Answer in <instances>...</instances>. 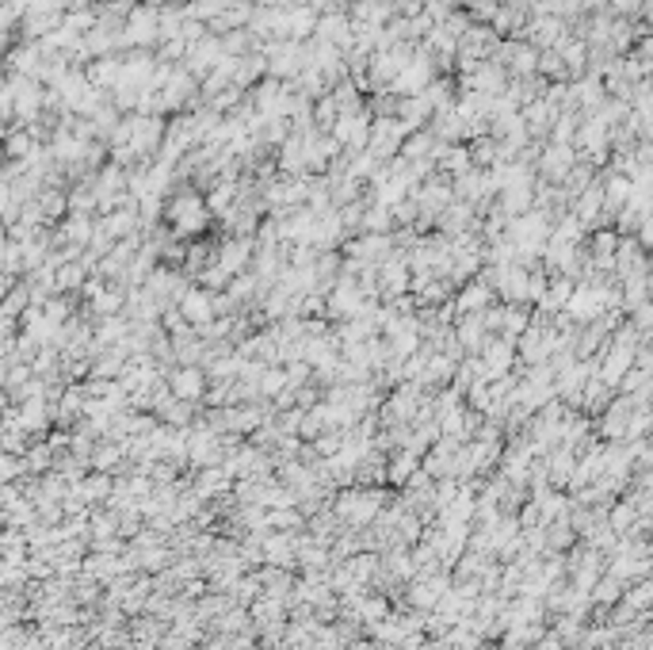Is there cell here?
<instances>
[{
    "label": "cell",
    "mask_w": 653,
    "mask_h": 650,
    "mask_svg": "<svg viewBox=\"0 0 653 650\" xmlns=\"http://www.w3.org/2000/svg\"><path fill=\"white\" fill-rule=\"evenodd\" d=\"M165 226L172 229V238L180 241H195V238H207L214 229V214L207 211V199L195 188H176L165 199Z\"/></svg>",
    "instance_id": "cell-1"
},
{
    "label": "cell",
    "mask_w": 653,
    "mask_h": 650,
    "mask_svg": "<svg viewBox=\"0 0 653 650\" xmlns=\"http://www.w3.org/2000/svg\"><path fill=\"white\" fill-rule=\"evenodd\" d=\"M409 138V130H405L401 119H371V134H367V154L375 161H393L401 154V142Z\"/></svg>",
    "instance_id": "cell-2"
},
{
    "label": "cell",
    "mask_w": 653,
    "mask_h": 650,
    "mask_svg": "<svg viewBox=\"0 0 653 650\" xmlns=\"http://www.w3.org/2000/svg\"><path fill=\"white\" fill-rule=\"evenodd\" d=\"M532 165H535V176H539V180L562 184L566 172L577 165V150H574V146H562V142H542Z\"/></svg>",
    "instance_id": "cell-3"
},
{
    "label": "cell",
    "mask_w": 653,
    "mask_h": 650,
    "mask_svg": "<svg viewBox=\"0 0 653 650\" xmlns=\"http://www.w3.org/2000/svg\"><path fill=\"white\" fill-rule=\"evenodd\" d=\"M122 38H127L130 50H145L157 43V4L153 0H142V4L130 8V16L122 20Z\"/></svg>",
    "instance_id": "cell-4"
},
{
    "label": "cell",
    "mask_w": 653,
    "mask_h": 650,
    "mask_svg": "<svg viewBox=\"0 0 653 650\" xmlns=\"http://www.w3.org/2000/svg\"><path fill=\"white\" fill-rule=\"evenodd\" d=\"M489 62H497L508 77H532L535 62H539V50L532 43H524V38H500Z\"/></svg>",
    "instance_id": "cell-5"
},
{
    "label": "cell",
    "mask_w": 653,
    "mask_h": 650,
    "mask_svg": "<svg viewBox=\"0 0 653 650\" xmlns=\"http://www.w3.org/2000/svg\"><path fill=\"white\" fill-rule=\"evenodd\" d=\"M508 85V73L500 70L497 62H478L470 65L467 73H455V88L459 92H482V96H500Z\"/></svg>",
    "instance_id": "cell-6"
},
{
    "label": "cell",
    "mask_w": 653,
    "mask_h": 650,
    "mask_svg": "<svg viewBox=\"0 0 653 650\" xmlns=\"http://www.w3.org/2000/svg\"><path fill=\"white\" fill-rule=\"evenodd\" d=\"M432 77H435V65H432V58L425 50H413V62L405 65V70L393 77V85H390V92L393 96H420L428 85H432Z\"/></svg>",
    "instance_id": "cell-7"
},
{
    "label": "cell",
    "mask_w": 653,
    "mask_h": 650,
    "mask_svg": "<svg viewBox=\"0 0 653 650\" xmlns=\"http://www.w3.org/2000/svg\"><path fill=\"white\" fill-rule=\"evenodd\" d=\"M252 253H256V238H229L226 234V241H218V249H214V264L222 268L226 276H241V272H249Z\"/></svg>",
    "instance_id": "cell-8"
},
{
    "label": "cell",
    "mask_w": 653,
    "mask_h": 650,
    "mask_svg": "<svg viewBox=\"0 0 653 650\" xmlns=\"http://www.w3.org/2000/svg\"><path fill=\"white\" fill-rule=\"evenodd\" d=\"M329 134L340 142V150H344V154L367 150V134H371V115H367V107H363V112H356V115H336V123H333Z\"/></svg>",
    "instance_id": "cell-9"
},
{
    "label": "cell",
    "mask_w": 653,
    "mask_h": 650,
    "mask_svg": "<svg viewBox=\"0 0 653 650\" xmlns=\"http://www.w3.org/2000/svg\"><path fill=\"white\" fill-rule=\"evenodd\" d=\"M207 371L203 368H172L169 375H165V387H169V395L172 398H180V402H203V390H207Z\"/></svg>",
    "instance_id": "cell-10"
},
{
    "label": "cell",
    "mask_w": 653,
    "mask_h": 650,
    "mask_svg": "<svg viewBox=\"0 0 653 650\" xmlns=\"http://www.w3.org/2000/svg\"><path fill=\"white\" fill-rule=\"evenodd\" d=\"M218 62H222V43H218L214 35H203L199 43H192V46L184 50V62H180V65H184V70L192 73L195 80H203Z\"/></svg>",
    "instance_id": "cell-11"
},
{
    "label": "cell",
    "mask_w": 653,
    "mask_h": 650,
    "mask_svg": "<svg viewBox=\"0 0 653 650\" xmlns=\"http://www.w3.org/2000/svg\"><path fill=\"white\" fill-rule=\"evenodd\" d=\"M478 360H482L485 383H489V379H500V375L512 371V363H516V345L505 341V337H489V341L482 345V352H478Z\"/></svg>",
    "instance_id": "cell-12"
},
{
    "label": "cell",
    "mask_w": 653,
    "mask_h": 650,
    "mask_svg": "<svg viewBox=\"0 0 653 650\" xmlns=\"http://www.w3.org/2000/svg\"><path fill=\"white\" fill-rule=\"evenodd\" d=\"M489 303H497V295H493V288H489V283H482L478 276L467 279L462 288H455V295H451L455 314H482Z\"/></svg>",
    "instance_id": "cell-13"
},
{
    "label": "cell",
    "mask_w": 653,
    "mask_h": 650,
    "mask_svg": "<svg viewBox=\"0 0 653 650\" xmlns=\"http://www.w3.org/2000/svg\"><path fill=\"white\" fill-rule=\"evenodd\" d=\"M314 38H318V43H329V46H336L340 54H344L351 46V20H348V12H325V16H318Z\"/></svg>",
    "instance_id": "cell-14"
},
{
    "label": "cell",
    "mask_w": 653,
    "mask_h": 650,
    "mask_svg": "<svg viewBox=\"0 0 653 650\" xmlns=\"http://www.w3.org/2000/svg\"><path fill=\"white\" fill-rule=\"evenodd\" d=\"M451 337H455V345L467 352V356H478L482 345L489 341V333H485V325H482V314H455Z\"/></svg>",
    "instance_id": "cell-15"
},
{
    "label": "cell",
    "mask_w": 653,
    "mask_h": 650,
    "mask_svg": "<svg viewBox=\"0 0 653 650\" xmlns=\"http://www.w3.org/2000/svg\"><path fill=\"white\" fill-rule=\"evenodd\" d=\"M176 310L184 314V321L192 325V329H199V325H207L211 318H214V306H211V291H203V288H187L184 295H180V303H176Z\"/></svg>",
    "instance_id": "cell-16"
},
{
    "label": "cell",
    "mask_w": 653,
    "mask_h": 650,
    "mask_svg": "<svg viewBox=\"0 0 653 650\" xmlns=\"http://www.w3.org/2000/svg\"><path fill=\"white\" fill-rule=\"evenodd\" d=\"M393 119H401L405 130H425L428 119H432V107L425 96H398V112H393Z\"/></svg>",
    "instance_id": "cell-17"
},
{
    "label": "cell",
    "mask_w": 653,
    "mask_h": 650,
    "mask_svg": "<svg viewBox=\"0 0 653 650\" xmlns=\"http://www.w3.org/2000/svg\"><path fill=\"white\" fill-rule=\"evenodd\" d=\"M287 12V38L291 43H306V38H314V27H318V12L298 4V8H283Z\"/></svg>",
    "instance_id": "cell-18"
},
{
    "label": "cell",
    "mask_w": 653,
    "mask_h": 650,
    "mask_svg": "<svg viewBox=\"0 0 653 650\" xmlns=\"http://www.w3.org/2000/svg\"><path fill=\"white\" fill-rule=\"evenodd\" d=\"M532 325V306H512V303H505V310H500V329H497V337H505V341H520V333Z\"/></svg>",
    "instance_id": "cell-19"
},
{
    "label": "cell",
    "mask_w": 653,
    "mask_h": 650,
    "mask_svg": "<svg viewBox=\"0 0 653 650\" xmlns=\"http://www.w3.org/2000/svg\"><path fill=\"white\" fill-rule=\"evenodd\" d=\"M558 50V58H562V65H566V73H569V80H577V77H584V65H589V46L581 43V38H574L569 35L562 46H554Z\"/></svg>",
    "instance_id": "cell-20"
},
{
    "label": "cell",
    "mask_w": 653,
    "mask_h": 650,
    "mask_svg": "<svg viewBox=\"0 0 653 650\" xmlns=\"http://www.w3.org/2000/svg\"><path fill=\"white\" fill-rule=\"evenodd\" d=\"M218 43H222V54H226V58H244V54H256V50H260V38H252L249 27L226 31L222 38H218Z\"/></svg>",
    "instance_id": "cell-21"
},
{
    "label": "cell",
    "mask_w": 653,
    "mask_h": 650,
    "mask_svg": "<svg viewBox=\"0 0 653 650\" xmlns=\"http://www.w3.org/2000/svg\"><path fill=\"white\" fill-rule=\"evenodd\" d=\"M497 207L505 211V219L532 211V188H500L497 192Z\"/></svg>",
    "instance_id": "cell-22"
},
{
    "label": "cell",
    "mask_w": 653,
    "mask_h": 650,
    "mask_svg": "<svg viewBox=\"0 0 653 650\" xmlns=\"http://www.w3.org/2000/svg\"><path fill=\"white\" fill-rule=\"evenodd\" d=\"M432 150H435V138H432V130L425 127V130H413L409 138L401 142L398 157H405V161H432Z\"/></svg>",
    "instance_id": "cell-23"
},
{
    "label": "cell",
    "mask_w": 653,
    "mask_h": 650,
    "mask_svg": "<svg viewBox=\"0 0 653 650\" xmlns=\"http://www.w3.org/2000/svg\"><path fill=\"white\" fill-rule=\"evenodd\" d=\"M119 70H122V58H115V54L100 58V62L88 70L92 88H115V85H119Z\"/></svg>",
    "instance_id": "cell-24"
},
{
    "label": "cell",
    "mask_w": 653,
    "mask_h": 650,
    "mask_svg": "<svg viewBox=\"0 0 653 650\" xmlns=\"http://www.w3.org/2000/svg\"><path fill=\"white\" fill-rule=\"evenodd\" d=\"M467 150H470V165L474 169H493L497 165V138H489V134H482V138H474V142H467Z\"/></svg>",
    "instance_id": "cell-25"
},
{
    "label": "cell",
    "mask_w": 653,
    "mask_h": 650,
    "mask_svg": "<svg viewBox=\"0 0 653 650\" xmlns=\"http://www.w3.org/2000/svg\"><path fill=\"white\" fill-rule=\"evenodd\" d=\"M234 4V0H192V4H187L184 12L192 20H199V23H207V20H214V16H222V12Z\"/></svg>",
    "instance_id": "cell-26"
},
{
    "label": "cell",
    "mask_w": 653,
    "mask_h": 650,
    "mask_svg": "<svg viewBox=\"0 0 653 650\" xmlns=\"http://www.w3.org/2000/svg\"><path fill=\"white\" fill-rule=\"evenodd\" d=\"M192 283H195V288H203V291L218 295V291H226V288H229V276H226L218 264H207V268H203V272H199Z\"/></svg>",
    "instance_id": "cell-27"
},
{
    "label": "cell",
    "mask_w": 653,
    "mask_h": 650,
    "mask_svg": "<svg viewBox=\"0 0 653 650\" xmlns=\"http://www.w3.org/2000/svg\"><path fill=\"white\" fill-rule=\"evenodd\" d=\"M574 134H577V115H574V112H562V115L554 119L547 142H562V146H569V142H574Z\"/></svg>",
    "instance_id": "cell-28"
},
{
    "label": "cell",
    "mask_w": 653,
    "mask_h": 650,
    "mask_svg": "<svg viewBox=\"0 0 653 650\" xmlns=\"http://www.w3.org/2000/svg\"><path fill=\"white\" fill-rule=\"evenodd\" d=\"M92 303H96L100 314L112 318V314H119L122 303H127V299H122V291H96V295H92Z\"/></svg>",
    "instance_id": "cell-29"
},
{
    "label": "cell",
    "mask_w": 653,
    "mask_h": 650,
    "mask_svg": "<svg viewBox=\"0 0 653 650\" xmlns=\"http://www.w3.org/2000/svg\"><path fill=\"white\" fill-rule=\"evenodd\" d=\"M470 23H474V20H470V12H467V8H455V12H451V16H447V20L440 23V27H443V31H447V35H451V38H459V35H462V31H467V27H470Z\"/></svg>",
    "instance_id": "cell-30"
},
{
    "label": "cell",
    "mask_w": 653,
    "mask_h": 650,
    "mask_svg": "<svg viewBox=\"0 0 653 650\" xmlns=\"http://www.w3.org/2000/svg\"><path fill=\"white\" fill-rule=\"evenodd\" d=\"M122 337H127V321H122V318L112 314L100 325V341H122Z\"/></svg>",
    "instance_id": "cell-31"
},
{
    "label": "cell",
    "mask_w": 653,
    "mask_h": 650,
    "mask_svg": "<svg viewBox=\"0 0 653 650\" xmlns=\"http://www.w3.org/2000/svg\"><path fill=\"white\" fill-rule=\"evenodd\" d=\"M70 238L77 241V246H85V241L92 238V222L85 219V214H77V219L70 222Z\"/></svg>",
    "instance_id": "cell-32"
},
{
    "label": "cell",
    "mask_w": 653,
    "mask_h": 650,
    "mask_svg": "<svg viewBox=\"0 0 653 650\" xmlns=\"http://www.w3.org/2000/svg\"><path fill=\"white\" fill-rule=\"evenodd\" d=\"M8 154H27V134H12V138H8Z\"/></svg>",
    "instance_id": "cell-33"
},
{
    "label": "cell",
    "mask_w": 653,
    "mask_h": 650,
    "mask_svg": "<svg viewBox=\"0 0 653 650\" xmlns=\"http://www.w3.org/2000/svg\"><path fill=\"white\" fill-rule=\"evenodd\" d=\"M276 8H298V4H306V0H271Z\"/></svg>",
    "instance_id": "cell-34"
},
{
    "label": "cell",
    "mask_w": 653,
    "mask_h": 650,
    "mask_svg": "<svg viewBox=\"0 0 653 650\" xmlns=\"http://www.w3.org/2000/svg\"><path fill=\"white\" fill-rule=\"evenodd\" d=\"M470 4H474V0H455V8H470Z\"/></svg>",
    "instance_id": "cell-35"
}]
</instances>
